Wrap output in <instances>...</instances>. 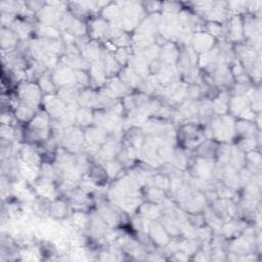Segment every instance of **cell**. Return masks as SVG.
<instances>
[{
    "instance_id": "obj_1",
    "label": "cell",
    "mask_w": 262,
    "mask_h": 262,
    "mask_svg": "<svg viewBox=\"0 0 262 262\" xmlns=\"http://www.w3.org/2000/svg\"><path fill=\"white\" fill-rule=\"evenodd\" d=\"M234 124L235 119L230 114L214 116L208 124L211 130L212 139H214L216 142L229 143L235 136Z\"/></svg>"
},
{
    "instance_id": "obj_2",
    "label": "cell",
    "mask_w": 262,
    "mask_h": 262,
    "mask_svg": "<svg viewBox=\"0 0 262 262\" xmlns=\"http://www.w3.org/2000/svg\"><path fill=\"white\" fill-rule=\"evenodd\" d=\"M15 93L17 94L18 98L23 103L33 107L36 111L40 110L44 94L42 93L37 83L30 81L20 82L16 86Z\"/></svg>"
},
{
    "instance_id": "obj_3",
    "label": "cell",
    "mask_w": 262,
    "mask_h": 262,
    "mask_svg": "<svg viewBox=\"0 0 262 262\" xmlns=\"http://www.w3.org/2000/svg\"><path fill=\"white\" fill-rule=\"evenodd\" d=\"M85 141L84 129L77 125H73L64 128L60 146L66 150L76 155L83 151Z\"/></svg>"
},
{
    "instance_id": "obj_4",
    "label": "cell",
    "mask_w": 262,
    "mask_h": 262,
    "mask_svg": "<svg viewBox=\"0 0 262 262\" xmlns=\"http://www.w3.org/2000/svg\"><path fill=\"white\" fill-rule=\"evenodd\" d=\"M225 27H226L225 41L231 44H238L244 42L245 37H244L242 15H230L227 21L225 23Z\"/></svg>"
},
{
    "instance_id": "obj_5",
    "label": "cell",
    "mask_w": 262,
    "mask_h": 262,
    "mask_svg": "<svg viewBox=\"0 0 262 262\" xmlns=\"http://www.w3.org/2000/svg\"><path fill=\"white\" fill-rule=\"evenodd\" d=\"M51 78L57 89L69 85H76V71L60 62L51 72Z\"/></svg>"
},
{
    "instance_id": "obj_6",
    "label": "cell",
    "mask_w": 262,
    "mask_h": 262,
    "mask_svg": "<svg viewBox=\"0 0 262 262\" xmlns=\"http://www.w3.org/2000/svg\"><path fill=\"white\" fill-rule=\"evenodd\" d=\"M41 105L52 120H58L67 108V104L58 97L56 93L43 95Z\"/></svg>"
},
{
    "instance_id": "obj_7",
    "label": "cell",
    "mask_w": 262,
    "mask_h": 262,
    "mask_svg": "<svg viewBox=\"0 0 262 262\" xmlns=\"http://www.w3.org/2000/svg\"><path fill=\"white\" fill-rule=\"evenodd\" d=\"M33 189L37 196L46 199L48 201H53L58 196V186L56 182L39 177L34 183H32Z\"/></svg>"
},
{
    "instance_id": "obj_8",
    "label": "cell",
    "mask_w": 262,
    "mask_h": 262,
    "mask_svg": "<svg viewBox=\"0 0 262 262\" xmlns=\"http://www.w3.org/2000/svg\"><path fill=\"white\" fill-rule=\"evenodd\" d=\"M108 26H110V23L103 19L100 15L99 16L95 15L90 17L87 23L88 37L91 40H96V41L107 39Z\"/></svg>"
},
{
    "instance_id": "obj_9",
    "label": "cell",
    "mask_w": 262,
    "mask_h": 262,
    "mask_svg": "<svg viewBox=\"0 0 262 262\" xmlns=\"http://www.w3.org/2000/svg\"><path fill=\"white\" fill-rule=\"evenodd\" d=\"M88 74L90 77V87L93 89H100L104 87L107 76L104 71V66L102 59L90 62V67L88 69Z\"/></svg>"
},
{
    "instance_id": "obj_10",
    "label": "cell",
    "mask_w": 262,
    "mask_h": 262,
    "mask_svg": "<svg viewBox=\"0 0 262 262\" xmlns=\"http://www.w3.org/2000/svg\"><path fill=\"white\" fill-rule=\"evenodd\" d=\"M216 43L217 41L215 38H213L207 32L201 31V32H195L193 34L190 46L198 54H201L203 52H206L212 49L216 45Z\"/></svg>"
},
{
    "instance_id": "obj_11",
    "label": "cell",
    "mask_w": 262,
    "mask_h": 262,
    "mask_svg": "<svg viewBox=\"0 0 262 262\" xmlns=\"http://www.w3.org/2000/svg\"><path fill=\"white\" fill-rule=\"evenodd\" d=\"M122 10V16L121 17H127L131 18L137 21H140L142 18H144L147 14L143 8L142 2H136V1H123L119 2Z\"/></svg>"
},
{
    "instance_id": "obj_12",
    "label": "cell",
    "mask_w": 262,
    "mask_h": 262,
    "mask_svg": "<svg viewBox=\"0 0 262 262\" xmlns=\"http://www.w3.org/2000/svg\"><path fill=\"white\" fill-rule=\"evenodd\" d=\"M229 17L227 10V2L213 1L210 10L203 17L206 21H214L218 24H225Z\"/></svg>"
},
{
    "instance_id": "obj_13",
    "label": "cell",
    "mask_w": 262,
    "mask_h": 262,
    "mask_svg": "<svg viewBox=\"0 0 262 262\" xmlns=\"http://www.w3.org/2000/svg\"><path fill=\"white\" fill-rule=\"evenodd\" d=\"M80 51H81V55L85 59H87L89 62L102 59L105 53V49L101 45L100 41L91 40V39L84 46L80 48Z\"/></svg>"
},
{
    "instance_id": "obj_14",
    "label": "cell",
    "mask_w": 262,
    "mask_h": 262,
    "mask_svg": "<svg viewBox=\"0 0 262 262\" xmlns=\"http://www.w3.org/2000/svg\"><path fill=\"white\" fill-rule=\"evenodd\" d=\"M180 54V48L178 47L176 42L167 41L165 44L161 46V52L159 59L165 63L170 66H176Z\"/></svg>"
},
{
    "instance_id": "obj_15",
    "label": "cell",
    "mask_w": 262,
    "mask_h": 262,
    "mask_svg": "<svg viewBox=\"0 0 262 262\" xmlns=\"http://www.w3.org/2000/svg\"><path fill=\"white\" fill-rule=\"evenodd\" d=\"M148 236L154 243V245L158 247H165L171 239V236L169 235V233L166 231V229L159 220L151 221L148 230Z\"/></svg>"
},
{
    "instance_id": "obj_16",
    "label": "cell",
    "mask_w": 262,
    "mask_h": 262,
    "mask_svg": "<svg viewBox=\"0 0 262 262\" xmlns=\"http://www.w3.org/2000/svg\"><path fill=\"white\" fill-rule=\"evenodd\" d=\"M37 23H34L32 20H28V19L17 16L16 19L14 20V23L11 25L10 29L17 35V37L19 38L20 41L28 40V38L34 33L35 26Z\"/></svg>"
},
{
    "instance_id": "obj_17",
    "label": "cell",
    "mask_w": 262,
    "mask_h": 262,
    "mask_svg": "<svg viewBox=\"0 0 262 262\" xmlns=\"http://www.w3.org/2000/svg\"><path fill=\"white\" fill-rule=\"evenodd\" d=\"M118 77L123 81V83L131 90H138L143 79L129 66L122 68Z\"/></svg>"
},
{
    "instance_id": "obj_18",
    "label": "cell",
    "mask_w": 262,
    "mask_h": 262,
    "mask_svg": "<svg viewBox=\"0 0 262 262\" xmlns=\"http://www.w3.org/2000/svg\"><path fill=\"white\" fill-rule=\"evenodd\" d=\"M104 87H106L118 99H122L132 93V90L128 88L118 76L107 78Z\"/></svg>"
},
{
    "instance_id": "obj_19",
    "label": "cell",
    "mask_w": 262,
    "mask_h": 262,
    "mask_svg": "<svg viewBox=\"0 0 262 262\" xmlns=\"http://www.w3.org/2000/svg\"><path fill=\"white\" fill-rule=\"evenodd\" d=\"M84 133L86 142L96 144L99 146H101L108 138V134L103 129L94 124L84 128Z\"/></svg>"
},
{
    "instance_id": "obj_20",
    "label": "cell",
    "mask_w": 262,
    "mask_h": 262,
    "mask_svg": "<svg viewBox=\"0 0 262 262\" xmlns=\"http://www.w3.org/2000/svg\"><path fill=\"white\" fill-rule=\"evenodd\" d=\"M70 205L67 202V200L63 199H55L50 202V207H49V215L55 219H66L69 217L71 213L70 212Z\"/></svg>"
},
{
    "instance_id": "obj_21",
    "label": "cell",
    "mask_w": 262,
    "mask_h": 262,
    "mask_svg": "<svg viewBox=\"0 0 262 262\" xmlns=\"http://www.w3.org/2000/svg\"><path fill=\"white\" fill-rule=\"evenodd\" d=\"M81 89L77 85H69L57 89L56 94L67 104H78V98Z\"/></svg>"
},
{
    "instance_id": "obj_22",
    "label": "cell",
    "mask_w": 262,
    "mask_h": 262,
    "mask_svg": "<svg viewBox=\"0 0 262 262\" xmlns=\"http://www.w3.org/2000/svg\"><path fill=\"white\" fill-rule=\"evenodd\" d=\"M218 142L214 139H204L194 149H193V157L200 158H211L215 159V152L217 148Z\"/></svg>"
},
{
    "instance_id": "obj_23",
    "label": "cell",
    "mask_w": 262,
    "mask_h": 262,
    "mask_svg": "<svg viewBox=\"0 0 262 262\" xmlns=\"http://www.w3.org/2000/svg\"><path fill=\"white\" fill-rule=\"evenodd\" d=\"M137 214L151 221L159 220L162 216V209L159 204L150 202H142L137 210Z\"/></svg>"
},
{
    "instance_id": "obj_24",
    "label": "cell",
    "mask_w": 262,
    "mask_h": 262,
    "mask_svg": "<svg viewBox=\"0 0 262 262\" xmlns=\"http://www.w3.org/2000/svg\"><path fill=\"white\" fill-rule=\"evenodd\" d=\"M97 104V90L91 87L81 89L79 98H78V105L81 107H89V108H96Z\"/></svg>"
},
{
    "instance_id": "obj_25",
    "label": "cell",
    "mask_w": 262,
    "mask_h": 262,
    "mask_svg": "<svg viewBox=\"0 0 262 262\" xmlns=\"http://www.w3.org/2000/svg\"><path fill=\"white\" fill-rule=\"evenodd\" d=\"M19 38L10 28H1V48L2 51L15 49L19 43Z\"/></svg>"
},
{
    "instance_id": "obj_26",
    "label": "cell",
    "mask_w": 262,
    "mask_h": 262,
    "mask_svg": "<svg viewBox=\"0 0 262 262\" xmlns=\"http://www.w3.org/2000/svg\"><path fill=\"white\" fill-rule=\"evenodd\" d=\"M99 15L107 23H118L122 16V10L119 2H110L104 6Z\"/></svg>"
},
{
    "instance_id": "obj_27",
    "label": "cell",
    "mask_w": 262,
    "mask_h": 262,
    "mask_svg": "<svg viewBox=\"0 0 262 262\" xmlns=\"http://www.w3.org/2000/svg\"><path fill=\"white\" fill-rule=\"evenodd\" d=\"M247 106H250V103L246 96L231 94L228 102V114L233 117H237Z\"/></svg>"
},
{
    "instance_id": "obj_28",
    "label": "cell",
    "mask_w": 262,
    "mask_h": 262,
    "mask_svg": "<svg viewBox=\"0 0 262 262\" xmlns=\"http://www.w3.org/2000/svg\"><path fill=\"white\" fill-rule=\"evenodd\" d=\"M93 120H94V110L93 108L79 106V108L77 110V113H76L75 125L84 129L86 127L93 125Z\"/></svg>"
},
{
    "instance_id": "obj_29",
    "label": "cell",
    "mask_w": 262,
    "mask_h": 262,
    "mask_svg": "<svg viewBox=\"0 0 262 262\" xmlns=\"http://www.w3.org/2000/svg\"><path fill=\"white\" fill-rule=\"evenodd\" d=\"M103 66H104V71L107 76V78L118 76L119 73L122 70V67L118 63V61L115 59L114 54L112 52H108L105 50V53L102 57Z\"/></svg>"
},
{
    "instance_id": "obj_30",
    "label": "cell",
    "mask_w": 262,
    "mask_h": 262,
    "mask_svg": "<svg viewBox=\"0 0 262 262\" xmlns=\"http://www.w3.org/2000/svg\"><path fill=\"white\" fill-rule=\"evenodd\" d=\"M231 155V145L226 142H218L216 152H215V162L219 165H227L230 161Z\"/></svg>"
},
{
    "instance_id": "obj_31",
    "label": "cell",
    "mask_w": 262,
    "mask_h": 262,
    "mask_svg": "<svg viewBox=\"0 0 262 262\" xmlns=\"http://www.w3.org/2000/svg\"><path fill=\"white\" fill-rule=\"evenodd\" d=\"M106 172V175L108 177V179H112V180H115L116 178L120 177L122 174H124V166L120 163V161L118 159H115V160H111V161H106V162H103L101 164Z\"/></svg>"
},
{
    "instance_id": "obj_32",
    "label": "cell",
    "mask_w": 262,
    "mask_h": 262,
    "mask_svg": "<svg viewBox=\"0 0 262 262\" xmlns=\"http://www.w3.org/2000/svg\"><path fill=\"white\" fill-rule=\"evenodd\" d=\"M38 111L34 110L33 107L20 102L18 106L13 111L15 118L19 123H29L36 115Z\"/></svg>"
},
{
    "instance_id": "obj_33",
    "label": "cell",
    "mask_w": 262,
    "mask_h": 262,
    "mask_svg": "<svg viewBox=\"0 0 262 262\" xmlns=\"http://www.w3.org/2000/svg\"><path fill=\"white\" fill-rule=\"evenodd\" d=\"M205 32L211 35L213 38L225 40L226 37V27L225 24H218L214 21H206Z\"/></svg>"
},
{
    "instance_id": "obj_34",
    "label": "cell",
    "mask_w": 262,
    "mask_h": 262,
    "mask_svg": "<svg viewBox=\"0 0 262 262\" xmlns=\"http://www.w3.org/2000/svg\"><path fill=\"white\" fill-rule=\"evenodd\" d=\"M143 194H144L146 202H150V203L159 204V205L167 198L165 190L160 189L155 186H146Z\"/></svg>"
},
{
    "instance_id": "obj_35",
    "label": "cell",
    "mask_w": 262,
    "mask_h": 262,
    "mask_svg": "<svg viewBox=\"0 0 262 262\" xmlns=\"http://www.w3.org/2000/svg\"><path fill=\"white\" fill-rule=\"evenodd\" d=\"M229 164L236 170H239L246 166V152L243 151L236 144L231 145V155Z\"/></svg>"
},
{
    "instance_id": "obj_36",
    "label": "cell",
    "mask_w": 262,
    "mask_h": 262,
    "mask_svg": "<svg viewBox=\"0 0 262 262\" xmlns=\"http://www.w3.org/2000/svg\"><path fill=\"white\" fill-rule=\"evenodd\" d=\"M39 88L41 89L42 93L45 95V94H53V93H56L57 91V88L56 86L54 85L53 81H52V78H51V73L46 72L37 82Z\"/></svg>"
},
{
    "instance_id": "obj_37",
    "label": "cell",
    "mask_w": 262,
    "mask_h": 262,
    "mask_svg": "<svg viewBox=\"0 0 262 262\" xmlns=\"http://www.w3.org/2000/svg\"><path fill=\"white\" fill-rule=\"evenodd\" d=\"M115 59L118 61V63L124 68L128 66L130 56L132 54V50L130 47H122V48H117V50L113 53Z\"/></svg>"
},
{
    "instance_id": "obj_38",
    "label": "cell",
    "mask_w": 262,
    "mask_h": 262,
    "mask_svg": "<svg viewBox=\"0 0 262 262\" xmlns=\"http://www.w3.org/2000/svg\"><path fill=\"white\" fill-rule=\"evenodd\" d=\"M183 8V3L179 2H162L161 13L165 14H178Z\"/></svg>"
},
{
    "instance_id": "obj_39",
    "label": "cell",
    "mask_w": 262,
    "mask_h": 262,
    "mask_svg": "<svg viewBox=\"0 0 262 262\" xmlns=\"http://www.w3.org/2000/svg\"><path fill=\"white\" fill-rule=\"evenodd\" d=\"M76 85L80 89L90 87V77L87 71H76Z\"/></svg>"
},
{
    "instance_id": "obj_40",
    "label": "cell",
    "mask_w": 262,
    "mask_h": 262,
    "mask_svg": "<svg viewBox=\"0 0 262 262\" xmlns=\"http://www.w3.org/2000/svg\"><path fill=\"white\" fill-rule=\"evenodd\" d=\"M146 14L159 13L162 11V2H142Z\"/></svg>"
}]
</instances>
